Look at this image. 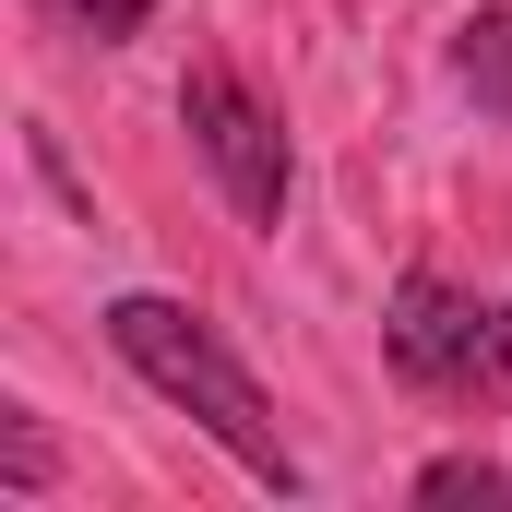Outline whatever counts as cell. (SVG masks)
<instances>
[{
    "label": "cell",
    "instance_id": "1",
    "mask_svg": "<svg viewBox=\"0 0 512 512\" xmlns=\"http://www.w3.org/2000/svg\"><path fill=\"white\" fill-rule=\"evenodd\" d=\"M108 346H120L167 405H191L262 489H310L298 453H286V429H274V405H262V382L239 370V346H227L203 310H179V298H120V310H108Z\"/></svg>",
    "mask_w": 512,
    "mask_h": 512
},
{
    "label": "cell",
    "instance_id": "2",
    "mask_svg": "<svg viewBox=\"0 0 512 512\" xmlns=\"http://www.w3.org/2000/svg\"><path fill=\"white\" fill-rule=\"evenodd\" d=\"M382 358L405 370L417 393H512V322L489 298L441 286V274H405L393 286V322H382Z\"/></svg>",
    "mask_w": 512,
    "mask_h": 512
},
{
    "label": "cell",
    "instance_id": "3",
    "mask_svg": "<svg viewBox=\"0 0 512 512\" xmlns=\"http://www.w3.org/2000/svg\"><path fill=\"white\" fill-rule=\"evenodd\" d=\"M179 131H191V155L215 167V191H227L251 227L286 215V120L262 108L239 72H215V60H203V72L179 84Z\"/></svg>",
    "mask_w": 512,
    "mask_h": 512
},
{
    "label": "cell",
    "instance_id": "4",
    "mask_svg": "<svg viewBox=\"0 0 512 512\" xmlns=\"http://www.w3.org/2000/svg\"><path fill=\"white\" fill-rule=\"evenodd\" d=\"M453 72H465V96H477V108H501V120H512V0H501V12H465Z\"/></svg>",
    "mask_w": 512,
    "mask_h": 512
},
{
    "label": "cell",
    "instance_id": "5",
    "mask_svg": "<svg viewBox=\"0 0 512 512\" xmlns=\"http://www.w3.org/2000/svg\"><path fill=\"white\" fill-rule=\"evenodd\" d=\"M48 465H60V453H48V429H36L24 405H0V477L36 501V489H48Z\"/></svg>",
    "mask_w": 512,
    "mask_h": 512
},
{
    "label": "cell",
    "instance_id": "6",
    "mask_svg": "<svg viewBox=\"0 0 512 512\" xmlns=\"http://www.w3.org/2000/svg\"><path fill=\"white\" fill-rule=\"evenodd\" d=\"M501 489H512V477L489 465V453H441V465L417 477V501H501Z\"/></svg>",
    "mask_w": 512,
    "mask_h": 512
},
{
    "label": "cell",
    "instance_id": "7",
    "mask_svg": "<svg viewBox=\"0 0 512 512\" xmlns=\"http://www.w3.org/2000/svg\"><path fill=\"white\" fill-rule=\"evenodd\" d=\"M48 12H60L72 36H96V48H120V36H143V24H155V0H48Z\"/></svg>",
    "mask_w": 512,
    "mask_h": 512
}]
</instances>
